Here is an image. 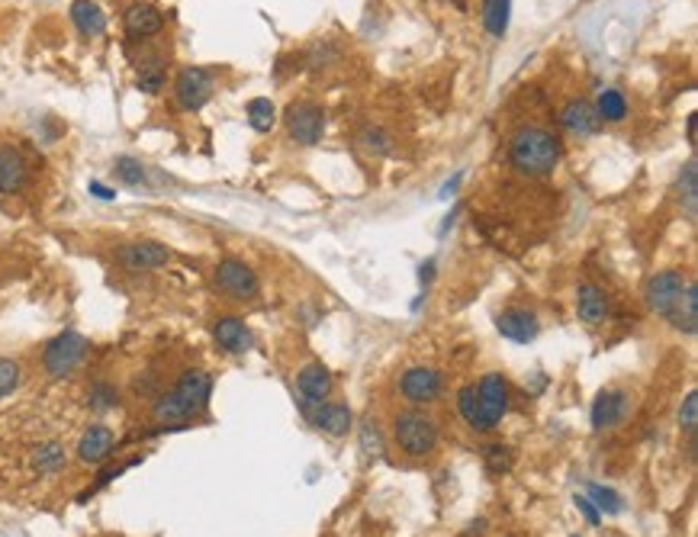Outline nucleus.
<instances>
[{
	"instance_id": "nucleus-1",
	"label": "nucleus",
	"mask_w": 698,
	"mask_h": 537,
	"mask_svg": "<svg viewBox=\"0 0 698 537\" xmlns=\"http://www.w3.org/2000/svg\"><path fill=\"white\" fill-rule=\"evenodd\" d=\"M509 155H512V164L522 171V174L544 177V174H551V171L557 168V161H560V142H557L547 129L528 126V129H518L512 136Z\"/></svg>"
},
{
	"instance_id": "nucleus-2",
	"label": "nucleus",
	"mask_w": 698,
	"mask_h": 537,
	"mask_svg": "<svg viewBox=\"0 0 698 537\" xmlns=\"http://www.w3.org/2000/svg\"><path fill=\"white\" fill-rule=\"evenodd\" d=\"M84 357H88V338L78 331H62L42 351V367L52 380H64L84 364Z\"/></svg>"
},
{
	"instance_id": "nucleus-3",
	"label": "nucleus",
	"mask_w": 698,
	"mask_h": 537,
	"mask_svg": "<svg viewBox=\"0 0 698 537\" xmlns=\"http://www.w3.org/2000/svg\"><path fill=\"white\" fill-rule=\"evenodd\" d=\"M213 90H216L213 74H209L206 68H200V64H187V68H181L174 78V100L184 113L203 110V106L209 104Z\"/></svg>"
},
{
	"instance_id": "nucleus-4",
	"label": "nucleus",
	"mask_w": 698,
	"mask_h": 537,
	"mask_svg": "<svg viewBox=\"0 0 698 537\" xmlns=\"http://www.w3.org/2000/svg\"><path fill=\"white\" fill-rule=\"evenodd\" d=\"M396 441L412 457H425L428 450H434V444H438V425L422 412H402L396 418Z\"/></svg>"
},
{
	"instance_id": "nucleus-5",
	"label": "nucleus",
	"mask_w": 698,
	"mask_h": 537,
	"mask_svg": "<svg viewBox=\"0 0 698 537\" xmlns=\"http://www.w3.org/2000/svg\"><path fill=\"white\" fill-rule=\"evenodd\" d=\"M216 287L223 289L229 299H239V303H245V299H255L257 297V273L251 271L245 261H239V257H223L216 264Z\"/></svg>"
},
{
	"instance_id": "nucleus-6",
	"label": "nucleus",
	"mask_w": 698,
	"mask_h": 537,
	"mask_svg": "<svg viewBox=\"0 0 698 537\" xmlns=\"http://www.w3.org/2000/svg\"><path fill=\"white\" fill-rule=\"evenodd\" d=\"M287 129L299 145H315L325 132V110L313 100H297L287 110Z\"/></svg>"
},
{
	"instance_id": "nucleus-7",
	"label": "nucleus",
	"mask_w": 698,
	"mask_h": 537,
	"mask_svg": "<svg viewBox=\"0 0 698 537\" xmlns=\"http://www.w3.org/2000/svg\"><path fill=\"white\" fill-rule=\"evenodd\" d=\"M116 261H120L122 271H132V273H148V271H158L171 261V251L168 245H161V241H129L116 251Z\"/></svg>"
},
{
	"instance_id": "nucleus-8",
	"label": "nucleus",
	"mask_w": 698,
	"mask_h": 537,
	"mask_svg": "<svg viewBox=\"0 0 698 537\" xmlns=\"http://www.w3.org/2000/svg\"><path fill=\"white\" fill-rule=\"evenodd\" d=\"M474 390H476V402H480L483 422H486V432H490V428H496L502 422V415L509 409V386L499 373H486Z\"/></svg>"
},
{
	"instance_id": "nucleus-9",
	"label": "nucleus",
	"mask_w": 698,
	"mask_h": 537,
	"mask_svg": "<svg viewBox=\"0 0 698 537\" xmlns=\"http://www.w3.org/2000/svg\"><path fill=\"white\" fill-rule=\"evenodd\" d=\"M685 283L689 281H685V273H679V271H663V273H657V277H651V281H647V289H643L647 306H651L653 313L667 315L669 309H673L676 299L683 297Z\"/></svg>"
},
{
	"instance_id": "nucleus-10",
	"label": "nucleus",
	"mask_w": 698,
	"mask_h": 537,
	"mask_svg": "<svg viewBox=\"0 0 698 537\" xmlns=\"http://www.w3.org/2000/svg\"><path fill=\"white\" fill-rule=\"evenodd\" d=\"M399 393L409 402L422 406V402H432L434 396L442 393V373L432 367H412L402 373L399 380Z\"/></svg>"
},
{
	"instance_id": "nucleus-11",
	"label": "nucleus",
	"mask_w": 698,
	"mask_h": 537,
	"mask_svg": "<svg viewBox=\"0 0 698 537\" xmlns=\"http://www.w3.org/2000/svg\"><path fill=\"white\" fill-rule=\"evenodd\" d=\"M122 26H126L129 39H148L164 29V13L155 4H132L122 13Z\"/></svg>"
},
{
	"instance_id": "nucleus-12",
	"label": "nucleus",
	"mask_w": 698,
	"mask_h": 537,
	"mask_svg": "<svg viewBox=\"0 0 698 537\" xmlns=\"http://www.w3.org/2000/svg\"><path fill=\"white\" fill-rule=\"evenodd\" d=\"M174 393L190 406L193 415H200V412L209 406V396H213V380H209V373H203V370H187V373H181V380L174 383Z\"/></svg>"
},
{
	"instance_id": "nucleus-13",
	"label": "nucleus",
	"mask_w": 698,
	"mask_h": 537,
	"mask_svg": "<svg viewBox=\"0 0 698 537\" xmlns=\"http://www.w3.org/2000/svg\"><path fill=\"white\" fill-rule=\"evenodd\" d=\"M599 113L589 100H567L560 106V126L573 136H593L595 129H599Z\"/></svg>"
},
{
	"instance_id": "nucleus-14",
	"label": "nucleus",
	"mask_w": 698,
	"mask_h": 537,
	"mask_svg": "<svg viewBox=\"0 0 698 537\" xmlns=\"http://www.w3.org/2000/svg\"><path fill=\"white\" fill-rule=\"evenodd\" d=\"M113 450H116V438L106 425H90L78 441V457L84 464H104Z\"/></svg>"
},
{
	"instance_id": "nucleus-15",
	"label": "nucleus",
	"mask_w": 698,
	"mask_h": 537,
	"mask_svg": "<svg viewBox=\"0 0 698 537\" xmlns=\"http://www.w3.org/2000/svg\"><path fill=\"white\" fill-rule=\"evenodd\" d=\"M496 329H499V335L509 338V341L528 345V341H534V335H538V319H534V313H528V309H509V313L499 315Z\"/></svg>"
},
{
	"instance_id": "nucleus-16",
	"label": "nucleus",
	"mask_w": 698,
	"mask_h": 537,
	"mask_svg": "<svg viewBox=\"0 0 698 537\" xmlns=\"http://www.w3.org/2000/svg\"><path fill=\"white\" fill-rule=\"evenodd\" d=\"M213 338H216L219 348L229 354H245L251 348V331L245 329V322L235 319V315H223V319L213 325Z\"/></svg>"
},
{
	"instance_id": "nucleus-17",
	"label": "nucleus",
	"mask_w": 698,
	"mask_h": 537,
	"mask_svg": "<svg viewBox=\"0 0 698 537\" xmlns=\"http://www.w3.org/2000/svg\"><path fill=\"white\" fill-rule=\"evenodd\" d=\"M297 386H299V393H303L306 402L319 406V402H325L332 393V373L322 367V364H309V367L299 370Z\"/></svg>"
},
{
	"instance_id": "nucleus-18",
	"label": "nucleus",
	"mask_w": 698,
	"mask_h": 537,
	"mask_svg": "<svg viewBox=\"0 0 698 537\" xmlns=\"http://www.w3.org/2000/svg\"><path fill=\"white\" fill-rule=\"evenodd\" d=\"M71 23L78 26L80 36L97 39V36H104L106 32V13L100 10V4H94V0H74L71 4Z\"/></svg>"
},
{
	"instance_id": "nucleus-19",
	"label": "nucleus",
	"mask_w": 698,
	"mask_h": 537,
	"mask_svg": "<svg viewBox=\"0 0 698 537\" xmlns=\"http://www.w3.org/2000/svg\"><path fill=\"white\" fill-rule=\"evenodd\" d=\"M667 319L673 322L679 331H685V335H695V329H698V289L692 281L685 283L683 297L673 303V309L667 313Z\"/></svg>"
},
{
	"instance_id": "nucleus-20",
	"label": "nucleus",
	"mask_w": 698,
	"mask_h": 537,
	"mask_svg": "<svg viewBox=\"0 0 698 537\" xmlns=\"http://www.w3.org/2000/svg\"><path fill=\"white\" fill-rule=\"evenodd\" d=\"M625 409H627V396L621 393V390L602 393L593 406V428L595 432H602V428L618 425V418L625 415Z\"/></svg>"
},
{
	"instance_id": "nucleus-21",
	"label": "nucleus",
	"mask_w": 698,
	"mask_h": 537,
	"mask_svg": "<svg viewBox=\"0 0 698 537\" xmlns=\"http://www.w3.org/2000/svg\"><path fill=\"white\" fill-rule=\"evenodd\" d=\"M26 184V158L16 148H0V193H16Z\"/></svg>"
},
{
	"instance_id": "nucleus-22",
	"label": "nucleus",
	"mask_w": 698,
	"mask_h": 537,
	"mask_svg": "<svg viewBox=\"0 0 698 537\" xmlns=\"http://www.w3.org/2000/svg\"><path fill=\"white\" fill-rule=\"evenodd\" d=\"M152 418H155V422H161V425L181 428V422H190V418H193V409L174 393V390H171V393H164V396H158V399H155Z\"/></svg>"
},
{
	"instance_id": "nucleus-23",
	"label": "nucleus",
	"mask_w": 698,
	"mask_h": 537,
	"mask_svg": "<svg viewBox=\"0 0 698 537\" xmlns=\"http://www.w3.org/2000/svg\"><path fill=\"white\" fill-rule=\"evenodd\" d=\"M576 313L586 325H599L609 313V303H605V293L593 283H583L576 293Z\"/></svg>"
},
{
	"instance_id": "nucleus-24",
	"label": "nucleus",
	"mask_w": 698,
	"mask_h": 537,
	"mask_svg": "<svg viewBox=\"0 0 698 537\" xmlns=\"http://www.w3.org/2000/svg\"><path fill=\"white\" fill-rule=\"evenodd\" d=\"M68 457H64V448L58 441H46L29 454V466L42 476H55L64 470Z\"/></svg>"
},
{
	"instance_id": "nucleus-25",
	"label": "nucleus",
	"mask_w": 698,
	"mask_h": 537,
	"mask_svg": "<svg viewBox=\"0 0 698 537\" xmlns=\"http://www.w3.org/2000/svg\"><path fill=\"white\" fill-rule=\"evenodd\" d=\"M313 422L332 438H341L351 428V412L345 406H332V402H319V409L313 412Z\"/></svg>"
},
{
	"instance_id": "nucleus-26",
	"label": "nucleus",
	"mask_w": 698,
	"mask_h": 537,
	"mask_svg": "<svg viewBox=\"0 0 698 537\" xmlns=\"http://www.w3.org/2000/svg\"><path fill=\"white\" fill-rule=\"evenodd\" d=\"M245 113H248V126L255 129V132H271L273 122H277V106H273L267 96H255V100H248Z\"/></svg>"
},
{
	"instance_id": "nucleus-27",
	"label": "nucleus",
	"mask_w": 698,
	"mask_h": 537,
	"mask_svg": "<svg viewBox=\"0 0 698 537\" xmlns=\"http://www.w3.org/2000/svg\"><path fill=\"white\" fill-rule=\"evenodd\" d=\"M509 10H512V0H492L483 7V23L492 39H502L509 29Z\"/></svg>"
},
{
	"instance_id": "nucleus-28",
	"label": "nucleus",
	"mask_w": 698,
	"mask_h": 537,
	"mask_svg": "<svg viewBox=\"0 0 698 537\" xmlns=\"http://www.w3.org/2000/svg\"><path fill=\"white\" fill-rule=\"evenodd\" d=\"M595 113H599V120L621 122L627 116L625 94H621V90H602V94H599V104H595Z\"/></svg>"
},
{
	"instance_id": "nucleus-29",
	"label": "nucleus",
	"mask_w": 698,
	"mask_h": 537,
	"mask_svg": "<svg viewBox=\"0 0 698 537\" xmlns=\"http://www.w3.org/2000/svg\"><path fill=\"white\" fill-rule=\"evenodd\" d=\"M679 197H683V203H685V213L695 219V213H698V168H695V161H685L683 174H679Z\"/></svg>"
},
{
	"instance_id": "nucleus-30",
	"label": "nucleus",
	"mask_w": 698,
	"mask_h": 537,
	"mask_svg": "<svg viewBox=\"0 0 698 537\" xmlns=\"http://www.w3.org/2000/svg\"><path fill=\"white\" fill-rule=\"evenodd\" d=\"M458 409L464 415V422L476 432H486V422H483V412H480V402H476V390L474 386H464L458 396Z\"/></svg>"
},
{
	"instance_id": "nucleus-31",
	"label": "nucleus",
	"mask_w": 698,
	"mask_h": 537,
	"mask_svg": "<svg viewBox=\"0 0 698 537\" xmlns=\"http://www.w3.org/2000/svg\"><path fill=\"white\" fill-rule=\"evenodd\" d=\"M357 142H361V148H364V152H370V155H390V152H393V136H390L386 129H380V126L361 129Z\"/></svg>"
},
{
	"instance_id": "nucleus-32",
	"label": "nucleus",
	"mask_w": 698,
	"mask_h": 537,
	"mask_svg": "<svg viewBox=\"0 0 698 537\" xmlns=\"http://www.w3.org/2000/svg\"><path fill=\"white\" fill-rule=\"evenodd\" d=\"M113 174H116V180L126 187H142L145 184V168L139 164L136 158H116V164H113Z\"/></svg>"
},
{
	"instance_id": "nucleus-33",
	"label": "nucleus",
	"mask_w": 698,
	"mask_h": 537,
	"mask_svg": "<svg viewBox=\"0 0 698 537\" xmlns=\"http://www.w3.org/2000/svg\"><path fill=\"white\" fill-rule=\"evenodd\" d=\"M139 90H145V94H161L164 90V68H161V62L139 64Z\"/></svg>"
},
{
	"instance_id": "nucleus-34",
	"label": "nucleus",
	"mask_w": 698,
	"mask_h": 537,
	"mask_svg": "<svg viewBox=\"0 0 698 537\" xmlns=\"http://www.w3.org/2000/svg\"><path fill=\"white\" fill-rule=\"evenodd\" d=\"M589 502L593 506H599L602 512H609V515H618L621 508V496L615 490H605V486H595V482H589Z\"/></svg>"
},
{
	"instance_id": "nucleus-35",
	"label": "nucleus",
	"mask_w": 698,
	"mask_h": 537,
	"mask_svg": "<svg viewBox=\"0 0 698 537\" xmlns=\"http://www.w3.org/2000/svg\"><path fill=\"white\" fill-rule=\"evenodd\" d=\"M20 386V364L10 357H0V399L10 396Z\"/></svg>"
},
{
	"instance_id": "nucleus-36",
	"label": "nucleus",
	"mask_w": 698,
	"mask_h": 537,
	"mask_svg": "<svg viewBox=\"0 0 698 537\" xmlns=\"http://www.w3.org/2000/svg\"><path fill=\"white\" fill-rule=\"evenodd\" d=\"M90 409H97V412H106V409H113L116 406V390H113L110 383H94L90 386Z\"/></svg>"
},
{
	"instance_id": "nucleus-37",
	"label": "nucleus",
	"mask_w": 698,
	"mask_h": 537,
	"mask_svg": "<svg viewBox=\"0 0 698 537\" xmlns=\"http://www.w3.org/2000/svg\"><path fill=\"white\" fill-rule=\"evenodd\" d=\"M679 425H683L689 434H695V428H698V396L695 393L685 396L683 409H679Z\"/></svg>"
},
{
	"instance_id": "nucleus-38",
	"label": "nucleus",
	"mask_w": 698,
	"mask_h": 537,
	"mask_svg": "<svg viewBox=\"0 0 698 537\" xmlns=\"http://www.w3.org/2000/svg\"><path fill=\"white\" fill-rule=\"evenodd\" d=\"M573 502H576L579 512L586 515V522H589V524H599V518H602V515H599V508H595L593 502H589V496H576Z\"/></svg>"
},
{
	"instance_id": "nucleus-39",
	"label": "nucleus",
	"mask_w": 698,
	"mask_h": 537,
	"mask_svg": "<svg viewBox=\"0 0 698 537\" xmlns=\"http://www.w3.org/2000/svg\"><path fill=\"white\" fill-rule=\"evenodd\" d=\"M90 193H94L97 200H113V197H116V190H110V187H104V184H97V180H90Z\"/></svg>"
},
{
	"instance_id": "nucleus-40",
	"label": "nucleus",
	"mask_w": 698,
	"mask_h": 537,
	"mask_svg": "<svg viewBox=\"0 0 698 537\" xmlns=\"http://www.w3.org/2000/svg\"><path fill=\"white\" fill-rule=\"evenodd\" d=\"M370 444H374V450H380V438H377V432H370V425H364V448L370 450Z\"/></svg>"
},
{
	"instance_id": "nucleus-41",
	"label": "nucleus",
	"mask_w": 698,
	"mask_h": 537,
	"mask_svg": "<svg viewBox=\"0 0 698 537\" xmlns=\"http://www.w3.org/2000/svg\"><path fill=\"white\" fill-rule=\"evenodd\" d=\"M689 142H695V113L689 116Z\"/></svg>"
},
{
	"instance_id": "nucleus-42",
	"label": "nucleus",
	"mask_w": 698,
	"mask_h": 537,
	"mask_svg": "<svg viewBox=\"0 0 698 537\" xmlns=\"http://www.w3.org/2000/svg\"><path fill=\"white\" fill-rule=\"evenodd\" d=\"M486 4H492V0H483V7H486Z\"/></svg>"
}]
</instances>
